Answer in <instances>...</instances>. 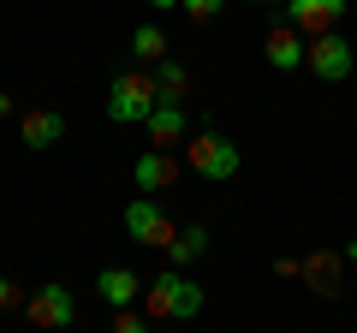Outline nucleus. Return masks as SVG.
Wrapping results in <instances>:
<instances>
[{
	"mask_svg": "<svg viewBox=\"0 0 357 333\" xmlns=\"http://www.w3.org/2000/svg\"><path fill=\"white\" fill-rule=\"evenodd\" d=\"M137 309L149 321H197V316H203V286H197L191 274L167 268V274H155V280L143 286V304Z\"/></svg>",
	"mask_w": 357,
	"mask_h": 333,
	"instance_id": "obj_1",
	"label": "nucleus"
},
{
	"mask_svg": "<svg viewBox=\"0 0 357 333\" xmlns=\"http://www.w3.org/2000/svg\"><path fill=\"white\" fill-rule=\"evenodd\" d=\"M155 72H119L107 77V119L114 125H143V119L155 114Z\"/></svg>",
	"mask_w": 357,
	"mask_h": 333,
	"instance_id": "obj_2",
	"label": "nucleus"
},
{
	"mask_svg": "<svg viewBox=\"0 0 357 333\" xmlns=\"http://www.w3.org/2000/svg\"><path fill=\"white\" fill-rule=\"evenodd\" d=\"M185 166L197 179H238V143H227L220 131H191L185 137Z\"/></svg>",
	"mask_w": 357,
	"mask_h": 333,
	"instance_id": "obj_3",
	"label": "nucleus"
},
{
	"mask_svg": "<svg viewBox=\"0 0 357 333\" xmlns=\"http://www.w3.org/2000/svg\"><path fill=\"white\" fill-rule=\"evenodd\" d=\"M126 232H131V244H143V250H173V238H178L173 215H167L155 196H131L126 203Z\"/></svg>",
	"mask_w": 357,
	"mask_h": 333,
	"instance_id": "obj_4",
	"label": "nucleus"
},
{
	"mask_svg": "<svg viewBox=\"0 0 357 333\" xmlns=\"http://www.w3.org/2000/svg\"><path fill=\"white\" fill-rule=\"evenodd\" d=\"M345 6H351V0H286L280 13L304 42H316V36H333V30L345 24Z\"/></svg>",
	"mask_w": 357,
	"mask_h": 333,
	"instance_id": "obj_5",
	"label": "nucleus"
},
{
	"mask_svg": "<svg viewBox=\"0 0 357 333\" xmlns=\"http://www.w3.org/2000/svg\"><path fill=\"white\" fill-rule=\"evenodd\" d=\"M24 316H30V327L60 333V327H72V321H77V297L66 292L60 280H54V286H36V292L24 297Z\"/></svg>",
	"mask_w": 357,
	"mask_h": 333,
	"instance_id": "obj_6",
	"label": "nucleus"
},
{
	"mask_svg": "<svg viewBox=\"0 0 357 333\" xmlns=\"http://www.w3.org/2000/svg\"><path fill=\"white\" fill-rule=\"evenodd\" d=\"M304 65L321 77V84H345V77L357 72V54H351V42H345L340 30H333V36H316V42H310Z\"/></svg>",
	"mask_w": 357,
	"mask_h": 333,
	"instance_id": "obj_7",
	"label": "nucleus"
},
{
	"mask_svg": "<svg viewBox=\"0 0 357 333\" xmlns=\"http://www.w3.org/2000/svg\"><path fill=\"white\" fill-rule=\"evenodd\" d=\"M345 268H351V262H345V250H316V256H304L298 280H304L321 304H333V297H340V286H345Z\"/></svg>",
	"mask_w": 357,
	"mask_h": 333,
	"instance_id": "obj_8",
	"label": "nucleus"
},
{
	"mask_svg": "<svg viewBox=\"0 0 357 333\" xmlns=\"http://www.w3.org/2000/svg\"><path fill=\"white\" fill-rule=\"evenodd\" d=\"M131 179H137V191H173L178 185V155L173 149H143L137 155V166H131Z\"/></svg>",
	"mask_w": 357,
	"mask_h": 333,
	"instance_id": "obj_9",
	"label": "nucleus"
},
{
	"mask_svg": "<svg viewBox=\"0 0 357 333\" xmlns=\"http://www.w3.org/2000/svg\"><path fill=\"white\" fill-rule=\"evenodd\" d=\"M143 274H131V268H102L96 274V292H102V304L107 309H137L143 304Z\"/></svg>",
	"mask_w": 357,
	"mask_h": 333,
	"instance_id": "obj_10",
	"label": "nucleus"
},
{
	"mask_svg": "<svg viewBox=\"0 0 357 333\" xmlns=\"http://www.w3.org/2000/svg\"><path fill=\"white\" fill-rule=\"evenodd\" d=\"M143 125H149L155 149H185V137H191V119H185V107H178V102H155V114L143 119Z\"/></svg>",
	"mask_w": 357,
	"mask_h": 333,
	"instance_id": "obj_11",
	"label": "nucleus"
},
{
	"mask_svg": "<svg viewBox=\"0 0 357 333\" xmlns=\"http://www.w3.org/2000/svg\"><path fill=\"white\" fill-rule=\"evenodd\" d=\"M262 54H268V65H274V72H298V65H304V54H310V42L298 36L292 24H274L262 36Z\"/></svg>",
	"mask_w": 357,
	"mask_h": 333,
	"instance_id": "obj_12",
	"label": "nucleus"
},
{
	"mask_svg": "<svg viewBox=\"0 0 357 333\" xmlns=\"http://www.w3.org/2000/svg\"><path fill=\"white\" fill-rule=\"evenodd\" d=\"M60 137H66L60 107H30V114L18 119V143H24V149H54Z\"/></svg>",
	"mask_w": 357,
	"mask_h": 333,
	"instance_id": "obj_13",
	"label": "nucleus"
},
{
	"mask_svg": "<svg viewBox=\"0 0 357 333\" xmlns=\"http://www.w3.org/2000/svg\"><path fill=\"white\" fill-rule=\"evenodd\" d=\"M203 256H208V226H203V220H197V226H178V238H173V250H167V262L185 274L191 262H203Z\"/></svg>",
	"mask_w": 357,
	"mask_h": 333,
	"instance_id": "obj_14",
	"label": "nucleus"
},
{
	"mask_svg": "<svg viewBox=\"0 0 357 333\" xmlns=\"http://www.w3.org/2000/svg\"><path fill=\"white\" fill-rule=\"evenodd\" d=\"M155 95L185 107V95H191V65H185V60H161V65H155Z\"/></svg>",
	"mask_w": 357,
	"mask_h": 333,
	"instance_id": "obj_15",
	"label": "nucleus"
},
{
	"mask_svg": "<svg viewBox=\"0 0 357 333\" xmlns=\"http://www.w3.org/2000/svg\"><path fill=\"white\" fill-rule=\"evenodd\" d=\"M167 48H173V42L161 36V24H137V30H131V54H137V60H155V65H161V60H173Z\"/></svg>",
	"mask_w": 357,
	"mask_h": 333,
	"instance_id": "obj_16",
	"label": "nucleus"
},
{
	"mask_svg": "<svg viewBox=\"0 0 357 333\" xmlns=\"http://www.w3.org/2000/svg\"><path fill=\"white\" fill-rule=\"evenodd\" d=\"M220 13H227V0H185V18L191 24H215Z\"/></svg>",
	"mask_w": 357,
	"mask_h": 333,
	"instance_id": "obj_17",
	"label": "nucleus"
},
{
	"mask_svg": "<svg viewBox=\"0 0 357 333\" xmlns=\"http://www.w3.org/2000/svg\"><path fill=\"white\" fill-rule=\"evenodd\" d=\"M114 333H155V321L143 309H114Z\"/></svg>",
	"mask_w": 357,
	"mask_h": 333,
	"instance_id": "obj_18",
	"label": "nucleus"
},
{
	"mask_svg": "<svg viewBox=\"0 0 357 333\" xmlns=\"http://www.w3.org/2000/svg\"><path fill=\"white\" fill-rule=\"evenodd\" d=\"M18 304H24V297H18V286L0 274V316H6V309H18Z\"/></svg>",
	"mask_w": 357,
	"mask_h": 333,
	"instance_id": "obj_19",
	"label": "nucleus"
},
{
	"mask_svg": "<svg viewBox=\"0 0 357 333\" xmlns=\"http://www.w3.org/2000/svg\"><path fill=\"white\" fill-rule=\"evenodd\" d=\"M298 268H304L298 256H280V262H274V274H280V280H298Z\"/></svg>",
	"mask_w": 357,
	"mask_h": 333,
	"instance_id": "obj_20",
	"label": "nucleus"
},
{
	"mask_svg": "<svg viewBox=\"0 0 357 333\" xmlns=\"http://www.w3.org/2000/svg\"><path fill=\"white\" fill-rule=\"evenodd\" d=\"M345 262H351V274H357V232L345 238Z\"/></svg>",
	"mask_w": 357,
	"mask_h": 333,
	"instance_id": "obj_21",
	"label": "nucleus"
},
{
	"mask_svg": "<svg viewBox=\"0 0 357 333\" xmlns=\"http://www.w3.org/2000/svg\"><path fill=\"white\" fill-rule=\"evenodd\" d=\"M6 119H13V95L0 90V125H6Z\"/></svg>",
	"mask_w": 357,
	"mask_h": 333,
	"instance_id": "obj_22",
	"label": "nucleus"
},
{
	"mask_svg": "<svg viewBox=\"0 0 357 333\" xmlns=\"http://www.w3.org/2000/svg\"><path fill=\"white\" fill-rule=\"evenodd\" d=\"M149 6L155 13H173V6H185V0H149Z\"/></svg>",
	"mask_w": 357,
	"mask_h": 333,
	"instance_id": "obj_23",
	"label": "nucleus"
},
{
	"mask_svg": "<svg viewBox=\"0 0 357 333\" xmlns=\"http://www.w3.org/2000/svg\"><path fill=\"white\" fill-rule=\"evenodd\" d=\"M250 6H286V0H250Z\"/></svg>",
	"mask_w": 357,
	"mask_h": 333,
	"instance_id": "obj_24",
	"label": "nucleus"
}]
</instances>
